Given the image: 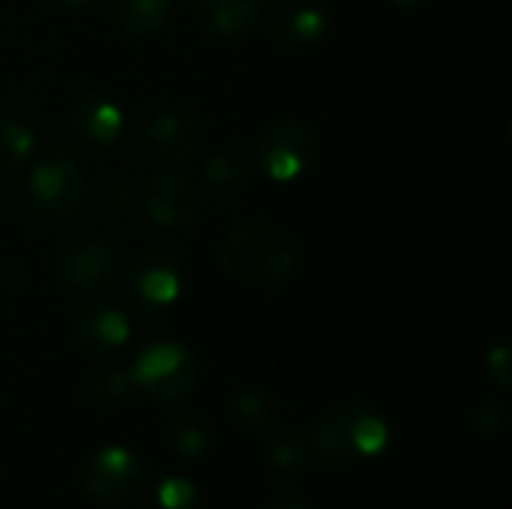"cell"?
Here are the masks:
<instances>
[{"label":"cell","mask_w":512,"mask_h":509,"mask_svg":"<svg viewBox=\"0 0 512 509\" xmlns=\"http://www.w3.org/2000/svg\"><path fill=\"white\" fill-rule=\"evenodd\" d=\"M300 267L297 240L276 222L246 219L222 246V270L237 282L279 285Z\"/></svg>","instance_id":"6da1fadb"},{"label":"cell","mask_w":512,"mask_h":509,"mask_svg":"<svg viewBox=\"0 0 512 509\" xmlns=\"http://www.w3.org/2000/svg\"><path fill=\"white\" fill-rule=\"evenodd\" d=\"M195 378V360L171 342L147 348L129 372V384L156 402H180L195 387Z\"/></svg>","instance_id":"7a4b0ae2"},{"label":"cell","mask_w":512,"mask_h":509,"mask_svg":"<svg viewBox=\"0 0 512 509\" xmlns=\"http://www.w3.org/2000/svg\"><path fill=\"white\" fill-rule=\"evenodd\" d=\"M318 159V138L297 120L273 123L258 138V162L273 180H294L306 174Z\"/></svg>","instance_id":"3957f363"},{"label":"cell","mask_w":512,"mask_h":509,"mask_svg":"<svg viewBox=\"0 0 512 509\" xmlns=\"http://www.w3.org/2000/svg\"><path fill=\"white\" fill-rule=\"evenodd\" d=\"M27 186H30V198L36 210L45 219H69L84 204V195H87V183L69 159L42 162L30 174Z\"/></svg>","instance_id":"277c9868"},{"label":"cell","mask_w":512,"mask_h":509,"mask_svg":"<svg viewBox=\"0 0 512 509\" xmlns=\"http://www.w3.org/2000/svg\"><path fill=\"white\" fill-rule=\"evenodd\" d=\"M141 462L135 453L123 447H108L102 450L84 471V489L96 504L114 507L129 501L141 489Z\"/></svg>","instance_id":"5b68a950"},{"label":"cell","mask_w":512,"mask_h":509,"mask_svg":"<svg viewBox=\"0 0 512 509\" xmlns=\"http://www.w3.org/2000/svg\"><path fill=\"white\" fill-rule=\"evenodd\" d=\"M144 210L159 228H183L198 213V198L192 186L177 174H156L144 192Z\"/></svg>","instance_id":"8992f818"},{"label":"cell","mask_w":512,"mask_h":509,"mask_svg":"<svg viewBox=\"0 0 512 509\" xmlns=\"http://www.w3.org/2000/svg\"><path fill=\"white\" fill-rule=\"evenodd\" d=\"M129 291L144 306H168L180 294L177 261H171L162 252L144 255L129 273Z\"/></svg>","instance_id":"52a82bcc"},{"label":"cell","mask_w":512,"mask_h":509,"mask_svg":"<svg viewBox=\"0 0 512 509\" xmlns=\"http://www.w3.org/2000/svg\"><path fill=\"white\" fill-rule=\"evenodd\" d=\"M147 138L153 144V150L165 159V162H192L201 153V132L198 126L177 111H165L159 117L150 120L147 126Z\"/></svg>","instance_id":"ba28073f"},{"label":"cell","mask_w":512,"mask_h":509,"mask_svg":"<svg viewBox=\"0 0 512 509\" xmlns=\"http://www.w3.org/2000/svg\"><path fill=\"white\" fill-rule=\"evenodd\" d=\"M114 249L105 240H84L69 249L63 258V276L78 291H96L114 273Z\"/></svg>","instance_id":"9c48e42d"},{"label":"cell","mask_w":512,"mask_h":509,"mask_svg":"<svg viewBox=\"0 0 512 509\" xmlns=\"http://www.w3.org/2000/svg\"><path fill=\"white\" fill-rule=\"evenodd\" d=\"M264 15V0H201L198 18L213 36H243Z\"/></svg>","instance_id":"30bf717a"},{"label":"cell","mask_w":512,"mask_h":509,"mask_svg":"<svg viewBox=\"0 0 512 509\" xmlns=\"http://www.w3.org/2000/svg\"><path fill=\"white\" fill-rule=\"evenodd\" d=\"M72 120H75V129L84 135V141H90V144H111L120 132V123H123L117 105L102 93L81 96L75 102Z\"/></svg>","instance_id":"8fae6325"},{"label":"cell","mask_w":512,"mask_h":509,"mask_svg":"<svg viewBox=\"0 0 512 509\" xmlns=\"http://www.w3.org/2000/svg\"><path fill=\"white\" fill-rule=\"evenodd\" d=\"M357 411H360V408H345V411L327 417V420L318 426V432L312 435L315 453H318V459H321L327 468H345V465H351V459L357 456L354 441H351V426H354Z\"/></svg>","instance_id":"7c38bea8"},{"label":"cell","mask_w":512,"mask_h":509,"mask_svg":"<svg viewBox=\"0 0 512 509\" xmlns=\"http://www.w3.org/2000/svg\"><path fill=\"white\" fill-rule=\"evenodd\" d=\"M78 336L90 351H114L129 339V321L117 309H87L78 321Z\"/></svg>","instance_id":"4fadbf2b"},{"label":"cell","mask_w":512,"mask_h":509,"mask_svg":"<svg viewBox=\"0 0 512 509\" xmlns=\"http://www.w3.org/2000/svg\"><path fill=\"white\" fill-rule=\"evenodd\" d=\"M117 24L132 36H150L165 27L171 15V0H111Z\"/></svg>","instance_id":"5bb4252c"},{"label":"cell","mask_w":512,"mask_h":509,"mask_svg":"<svg viewBox=\"0 0 512 509\" xmlns=\"http://www.w3.org/2000/svg\"><path fill=\"white\" fill-rule=\"evenodd\" d=\"M315 459H318V453H315L312 435H297V432H291V435L279 438V441L273 444V450H270V462H273V468H276L279 474H303V471L312 468Z\"/></svg>","instance_id":"9a60e30c"},{"label":"cell","mask_w":512,"mask_h":509,"mask_svg":"<svg viewBox=\"0 0 512 509\" xmlns=\"http://www.w3.org/2000/svg\"><path fill=\"white\" fill-rule=\"evenodd\" d=\"M36 147V135L30 126L12 117H0V171H15L21 168Z\"/></svg>","instance_id":"2e32d148"},{"label":"cell","mask_w":512,"mask_h":509,"mask_svg":"<svg viewBox=\"0 0 512 509\" xmlns=\"http://www.w3.org/2000/svg\"><path fill=\"white\" fill-rule=\"evenodd\" d=\"M327 30V18L318 12V9H288L282 12L279 24H276V33L282 36V42L288 45H306V42H315L321 39Z\"/></svg>","instance_id":"e0dca14e"},{"label":"cell","mask_w":512,"mask_h":509,"mask_svg":"<svg viewBox=\"0 0 512 509\" xmlns=\"http://www.w3.org/2000/svg\"><path fill=\"white\" fill-rule=\"evenodd\" d=\"M351 441H354V450L357 453H381L384 444H387V426L381 417H375L372 411L360 408L357 417H354V426H351Z\"/></svg>","instance_id":"ac0fdd59"},{"label":"cell","mask_w":512,"mask_h":509,"mask_svg":"<svg viewBox=\"0 0 512 509\" xmlns=\"http://www.w3.org/2000/svg\"><path fill=\"white\" fill-rule=\"evenodd\" d=\"M270 411H273L270 399L264 393H255V390H243L231 399V414L246 429H264L270 420Z\"/></svg>","instance_id":"d6986e66"},{"label":"cell","mask_w":512,"mask_h":509,"mask_svg":"<svg viewBox=\"0 0 512 509\" xmlns=\"http://www.w3.org/2000/svg\"><path fill=\"white\" fill-rule=\"evenodd\" d=\"M246 162L240 153L234 150H222V153H213L207 159V180L216 183V186H231V183H240L246 177Z\"/></svg>","instance_id":"ffe728a7"},{"label":"cell","mask_w":512,"mask_h":509,"mask_svg":"<svg viewBox=\"0 0 512 509\" xmlns=\"http://www.w3.org/2000/svg\"><path fill=\"white\" fill-rule=\"evenodd\" d=\"M198 504V492L189 480L171 477L159 486L156 492V507L159 509H195Z\"/></svg>","instance_id":"44dd1931"},{"label":"cell","mask_w":512,"mask_h":509,"mask_svg":"<svg viewBox=\"0 0 512 509\" xmlns=\"http://www.w3.org/2000/svg\"><path fill=\"white\" fill-rule=\"evenodd\" d=\"M489 372H492V378H495V384H498L501 390H510V342H501L498 348L489 351Z\"/></svg>","instance_id":"7402d4cb"},{"label":"cell","mask_w":512,"mask_h":509,"mask_svg":"<svg viewBox=\"0 0 512 509\" xmlns=\"http://www.w3.org/2000/svg\"><path fill=\"white\" fill-rule=\"evenodd\" d=\"M177 447H180V453H186V456H198V453H204V447H207V435L198 429V426H180V432H177Z\"/></svg>","instance_id":"603a6c76"},{"label":"cell","mask_w":512,"mask_h":509,"mask_svg":"<svg viewBox=\"0 0 512 509\" xmlns=\"http://www.w3.org/2000/svg\"><path fill=\"white\" fill-rule=\"evenodd\" d=\"M93 387H102V390H90L93 396H105V399H120L123 396V390L129 387V378H123V375H105L99 384H93Z\"/></svg>","instance_id":"cb8c5ba5"},{"label":"cell","mask_w":512,"mask_h":509,"mask_svg":"<svg viewBox=\"0 0 512 509\" xmlns=\"http://www.w3.org/2000/svg\"><path fill=\"white\" fill-rule=\"evenodd\" d=\"M498 423H501V414H498V408H495V405L483 408V417H480V429H483V432H495V429H498Z\"/></svg>","instance_id":"d4e9b609"},{"label":"cell","mask_w":512,"mask_h":509,"mask_svg":"<svg viewBox=\"0 0 512 509\" xmlns=\"http://www.w3.org/2000/svg\"><path fill=\"white\" fill-rule=\"evenodd\" d=\"M267 509H312L303 498H279V501H273Z\"/></svg>","instance_id":"484cf974"},{"label":"cell","mask_w":512,"mask_h":509,"mask_svg":"<svg viewBox=\"0 0 512 509\" xmlns=\"http://www.w3.org/2000/svg\"><path fill=\"white\" fill-rule=\"evenodd\" d=\"M399 9H420V6H426L429 0H393Z\"/></svg>","instance_id":"4316f807"},{"label":"cell","mask_w":512,"mask_h":509,"mask_svg":"<svg viewBox=\"0 0 512 509\" xmlns=\"http://www.w3.org/2000/svg\"><path fill=\"white\" fill-rule=\"evenodd\" d=\"M72 3H87V0H72Z\"/></svg>","instance_id":"83f0119b"}]
</instances>
